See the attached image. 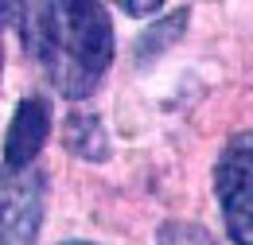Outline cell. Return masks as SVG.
Segmentation results:
<instances>
[{
    "mask_svg": "<svg viewBox=\"0 0 253 245\" xmlns=\"http://www.w3.org/2000/svg\"><path fill=\"white\" fill-rule=\"evenodd\" d=\"M63 144L70 156H82V160H109V132H105V124L97 113H82V109H74L63 124Z\"/></svg>",
    "mask_w": 253,
    "mask_h": 245,
    "instance_id": "obj_5",
    "label": "cell"
},
{
    "mask_svg": "<svg viewBox=\"0 0 253 245\" xmlns=\"http://www.w3.org/2000/svg\"><path fill=\"white\" fill-rule=\"evenodd\" d=\"M47 171L20 167L0 171V245H35L47 214Z\"/></svg>",
    "mask_w": 253,
    "mask_h": 245,
    "instance_id": "obj_3",
    "label": "cell"
},
{
    "mask_svg": "<svg viewBox=\"0 0 253 245\" xmlns=\"http://www.w3.org/2000/svg\"><path fill=\"white\" fill-rule=\"evenodd\" d=\"M59 245H94V242H59Z\"/></svg>",
    "mask_w": 253,
    "mask_h": 245,
    "instance_id": "obj_10",
    "label": "cell"
},
{
    "mask_svg": "<svg viewBox=\"0 0 253 245\" xmlns=\"http://www.w3.org/2000/svg\"><path fill=\"white\" fill-rule=\"evenodd\" d=\"M187 16H191V8L183 4V8H175L168 20H156L152 28L136 39V62L144 66V62H152L156 55H164V51H168V43L183 35V28H187Z\"/></svg>",
    "mask_w": 253,
    "mask_h": 245,
    "instance_id": "obj_6",
    "label": "cell"
},
{
    "mask_svg": "<svg viewBox=\"0 0 253 245\" xmlns=\"http://www.w3.org/2000/svg\"><path fill=\"white\" fill-rule=\"evenodd\" d=\"M51 132V109L43 97H24L16 105V117L8 124V140H4V167L20 171V167H35V156L47 144Z\"/></svg>",
    "mask_w": 253,
    "mask_h": 245,
    "instance_id": "obj_4",
    "label": "cell"
},
{
    "mask_svg": "<svg viewBox=\"0 0 253 245\" xmlns=\"http://www.w3.org/2000/svg\"><path fill=\"white\" fill-rule=\"evenodd\" d=\"M214 195L226 234L238 245H253V132L226 140L214 163Z\"/></svg>",
    "mask_w": 253,
    "mask_h": 245,
    "instance_id": "obj_2",
    "label": "cell"
},
{
    "mask_svg": "<svg viewBox=\"0 0 253 245\" xmlns=\"http://www.w3.org/2000/svg\"><path fill=\"white\" fill-rule=\"evenodd\" d=\"M16 16L24 47L39 74L66 101H82L97 90L113 62V20L94 0H55V4H0Z\"/></svg>",
    "mask_w": 253,
    "mask_h": 245,
    "instance_id": "obj_1",
    "label": "cell"
},
{
    "mask_svg": "<svg viewBox=\"0 0 253 245\" xmlns=\"http://www.w3.org/2000/svg\"><path fill=\"white\" fill-rule=\"evenodd\" d=\"M160 245H218V238H211L203 226L195 222H183V218H168L156 234Z\"/></svg>",
    "mask_w": 253,
    "mask_h": 245,
    "instance_id": "obj_7",
    "label": "cell"
},
{
    "mask_svg": "<svg viewBox=\"0 0 253 245\" xmlns=\"http://www.w3.org/2000/svg\"><path fill=\"white\" fill-rule=\"evenodd\" d=\"M0 74H4V16H0Z\"/></svg>",
    "mask_w": 253,
    "mask_h": 245,
    "instance_id": "obj_9",
    "label": "cell"
},
{
    "mask_svg": "<svg viewBox=\"0 0 253 245\" xmlns=\"http://www.w3.org/2000/svg\"><path fill=\"white\" fill-rule=\"evenodd\" d=\"M160 8H164L160 0H144V4H140V0H125V4H121V12H128V16H156Z\"/></svg>",
    "mask_w": 253,
    "mask_h": 245,
    "instance_id": "obj_8",
    "label": "cell"
}]
</instances>
